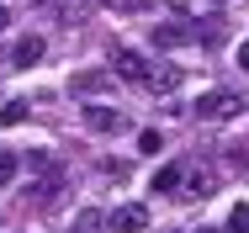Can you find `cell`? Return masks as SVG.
I'll return each mask as SVG.
<instances>
[{
  "mask_svg": "<svg viewBox=\"0 0 249 233\" xmlns=\"http://www.w3.org/2000/svg\"><path fill=\"white\" fill-rule=\"evenodd\" d=\"M106 11H117V16H138V11H149V0H101Z\"/></svg>",
  "mask_w": 249,
  "mask_h": 233,
  "instance_id": "obj_14",
  "label": "cell"
},
{
  "mask_svg": "<svg viewBox=\"0 0 249 233\" xmlns=\"http://www.w3.org/2000/svg\"><path fill=\"white\" fill-rule=\"evenodd\" d=\"M43 16H58V21H74L80 11H85V0H32Z\"/></svg>",
  "mask_w": 249,
  "mask_h": 233,
  "instance_id": "obj_8",
  "label": "cell"
},
{
  "mask_svg": "<svg viewBox=\"0 0 249 233\" xmlns=\"http://www.w3.org/2000/svg\"><path fill=\"white\" fill-rule=\"evenodd\" d=\"M138 148H143V154H159V133H154V127H149V133H138Z\"/></svg>",
  "mask_w": 249,
  "mask_h": 233,
  "instance_id": "obj_17",
  "label": "cell"
},
{
  "mask_svg": "<svg viewBox=\"0 0 249 233\" xmlns=\"http://www.w3.org/2000/svg\"><path fill=\"white\" fill-rule=\"evenodd\" d=\"M11 27V0H0V32Z\"/></svg>",
  "mask_w": 249,
  "mask_h": 233,
  "instance_id": "obj_19",
  "label": "cell"
},
{
  "mask_svg": "<svg viewBox=\"0 0 249 233\" xmlns=\"http://www.w3.org/2000/svg\"><path fill=\"white\" fill-rule=\"evenodd\" d=\"M149 58L138 53V48H111V74L117 80H133V85H149Z\"/></svg>",
  "mask_w": 249,
  "mask_h": 233,
  "instance_id": "obj_2",
  "label": "cell"
},
{
  "mask_svg": "<svg viewBox=\"0 0 249 233\" xmlns=\"http://www.w3.org/2000/svg\"><path fill=\"white\" fill-rule=\"evenodd\" d=\"M85 127L90 133H127V111L122 106H106V101H90L85 106Z\"/></svg>",
  "mask_w": 249,
  "mask_h": 233,
  "instance_id": "obj_3",
  "label": "cell"
},
{
  "mask_svg": "<svg viewBox=\"0 0 249 233\" xmlns=\"http://www.w3.org/2000/svg\"><path fill=\"white\" fill-rule=\"evenodd\" d=\"M0 122H11V127H16V122H27V101H11V106L0 111Z\"/></svg>",
  "mask_w": 249,
  "mask_h": 233,
  "instance_id": "obj_16",
  "label": "cell"
},
{
  "mask_svg": "<svg viewBox=\"0 0 249 233\" xmlns=\"http://www.w3.org/2000/svg\"><path fill=\"white\" fill-rule=\"evenodd\" d=\"M106 228H111V233H143V228H149V207L127 201V207H117V212L106 217Z\"/></svg>",
  "mask_w": 249,
  "mask_h": 233,
  "instance_id": "obj_4",
  "label": "cell"
},
{
  "mask_svg": "<svg viewBox=\"0 0 249 233\" xmlns=\"http://www.w3.org/2000/svg\"><path fill=\"white\" fill-rule=\"evenodd\" d=\"M191 37H196V32H186L180 21H159V27H154V48H186Z\"/></svg>",
  "mask_w": 249,
  "mask_h": 233,
  "instance_id": "obj_7",
  "label": "cell"
},
{
  "mask_svg": "<svg viewBox=\"0 0 249 233\" xmlns=\"http://www.w3.org/2000/svg\"><path fill=\"white\" fill-rule=\"evenodd\" d=\"M180 186H186L180 164H164V170H154V196H164V191H180Z\"/></svg>",
  "mask_w": 249,
  "mask_h": 233,
  "instance_id": "obj_9",
  "label": "cell"
},
{
  "mask_svg": "<svg viewBox=\"0 0 249 233\" xmlns=\"http://www.w3.org/2000/svg\"><path fill=\"white\" fill-rule=\"evenodd\" d=\"M212 186H217V175H212V170H196V175H186V201H191V196H207Z\"/></svg>",
  "mask_w": 249,
  "mask_h": 233,
  "instance_id": "obj_12",
  "label": "cell"
},
{
  "mask_svg": "<svg viewBox=\"0 0 249 233\" xmlns=\"http://www.w3.org/2000/svg\"><path fill=\"white\" fill-rule=\"evenodd\" d=\"M0 223H5V217H0Z\"/></svg>",
  "mask_w": 249,
  "mask_h": 233,
  "instance_id": "obj_20",
  "label": "cell"
},
{
  "mask_svg": "<svg viewBox=\"0 0 249 233\" xmlns=\"http://www.w3.org/2000/svg\"><path fill=\"white\" fill-rule=\"evenodd\" d=\"M239 69H244V74H249V37H244V43H239Z\"/></svg>",
  "mask_w": 249,
  "mask_h": 233,
  "instance_id": "obj_18",
  "label": "cell"
},
{
  "mask_svg": "<svg viewBox=\"0 0 249 233\" xmlns=\"http://www.w3.org/2000/svg\"><path fill=\"white\" fill-rule=\"evenodd\" d=\"M101 228H106V217H101L96 207H85V212H80V217H74L64 233H101Z\"/></svg>",
  "mask_w": 249,
  "mask_h": 233,
  "instance_id": "obj_11",
  "label": "cell"
},
{
  "mask_svg": "<svg viewBox=\"0 0 249 233\" xmlns=\"http://www.w3.org/2000/svg\"><path fill=\"white\" fill-rule=\"evenodd\" d=\"M223 233H249V207L239 201L233 212H228V223H223Z\"/></svg>",
  "mask_w": 249,
  "mask_h": 233,
  "instance_id": "obj_13",
  "label": "cell"
},
{
  "mask_svg": "<svg viewBox=\"0 0 249 233\" xmlns=\"http://www.w3.org/2000/svg\"><path fill=\"white\" fill-rule=\"evenodd\" d=\"M244 111V101L233 90H207L196 95V106H191V117H201V122H228V117H239Z\"/></svg>",
  "mask_w": 249,
  "mask_h": 233,
  "instance_id": "obj_1",
  "label": "cell"
},
{
  "mask_svg": "<svg viewBox=\"0 0 249 233\" xmlns=\"http://www.w3.org/2000/svg\"><path fill=\"white\" fill-rule=\"evenodd\" d=\"M149 90L154 95H175L180 90V69H175V64H154L149 69Z\"/></svg>",
  "mask_w": 249,
  "mask_h": 233,
  "instance_id": "obj_6",
  "label": "cell"
},
{
  "mask_svg": "<svg viewBox=\"0 0 249 233\" xmlns=\"http://www.w3.org/2000/svg\"><path fill=\"white\" fill-rule=\"evenodd\" d=\"M117 74H101V69H90V74H74V95H96V90H106Z\"/></svg>",
  "mask_w": 249,
  "mask_h": 233,
  "instance_id": "obj_10",
  "label": "cell"
},
{
  "mask_svg": "<svg viewBox=\"0 0 249 233\" xmlns=\"http://www.w3.org/2000/svg\"><path fill=\"white\" fill-rule=\"evenodd\" d=\"M16 175H21V159H16V154H5V148H0V186H11V180H16Z\"/></svg>",
  "mask_w": 249,
  "mask_h": 233,
  "instance_id": "obj_15",
  "label": "cell"
},
{
  "mask_svg": "<svg viewBox=\"0 0 249 233\" xmlns=\"http://www.w3.org/2000/svg\"><path fill=\"white\" fill-rule=\"evenodd\" d=\"M43 37H37V32H27V37H16V48H11V64H16V69H32V64H37V58H43Z\"/></svg>",
  "mask_w": 249,
  "mask_h": 233,
  "instance_id": "obj_5",
  "label": "cell"
}]
</instances>
